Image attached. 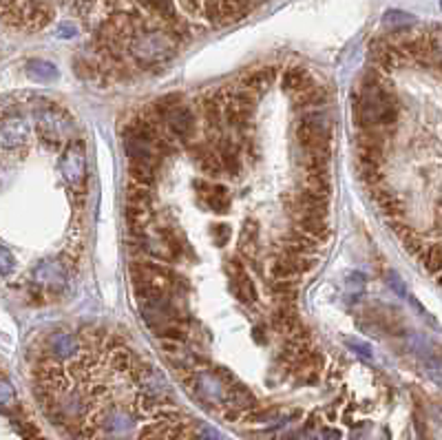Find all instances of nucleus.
<instances>
[{"mask_svg": "<svg viewBox=\"0 0 442 440\" xmlns=\"http://www.w3.org/2000/svg\"><path fill=\"white\" fill-rule=\"evenodd\" d=\"M296 230L303 232L305 237H310L312 241H325L328 239V219L323 217H296Z\"/></svg>", "mask_w": 442, "mask_h": 440, "instance_id": "obj_14", "label": "nucleus"}, {"mask_svg": "<svg viewBox=\"0 0 442 440\" xmlns=\"http://www.w3.org/2000/svg\"><path fill=\"white\" fill-rule=\"evenodd\" d=\"M385 22L392 24V29H394V33H396V31H407L411 18L405 16V14H398V11H392V14L385 16Z\"/></svg>", "mask_w": 442, "mask_h": 440, "instance_id": "obj_32", "label": "nucleus"}, {"mask_svg": "<svg viewBox=\"0 0 442 440\" xmlns=\"http://www.w3.org/2000/svg\"><path fill=\"white\" fill-rule=\"evenodd\" d=\"M252 111H254V109L243 107V105H237V102H232V100L226 102V109H221V113H224V120H226L230 126H237V128H243L245 124L250 122Z\"/></svg>", "mask_w": 442, "mask_h": 440, "instance_id": "obj_20", "label": "nucleus"}, {"mask_svg": "<svg viewBox=\"0 0 442 440\" xmlns=\"http://www.w3.org/2000/svg\"><path fill=\"white\" fill-rule=\"evenodd\" d=\"M305 188H307V190L323 192V195H330V192H332L330 175H328V173H307Z\"/></svg>", "mask_w": 442, "mask_h": 440, "instance_id": "obj_29", "label": "nucleus"}, {"mask_svg": "<svg viewBox=\"0 0 442 440\" xmlns=\"http://www.w3.org/2000/svg\"><path fill=\"white\" fill-rule=\"evenodd\" d=\"M400 105L394 86L379 69H369L363 75V84L356 98L354 120L363 131L367 128H392L398 120Z\"/></svg>", "mask_w": 442, "mask_h": 440, "instance_id": "obj_1", "label": "nucleus"}, {"mask_svg": "<svg viewBox=\"0 0 442 440\" xmlns=\"http://www.w3.org/2000/svg\"><path fill=\"white\" fill-rule=\"evenodd\" d=\"M36 122H38V133L47 142V144L56 146L62 142V128H64V113L60 107L49 105V109H36Z\"/></svg>", "mask_w": 442, "mask_h": 440, "instance_id": "obj_5", "label": "nucleus"}, {"mask_svg": "<svg viewBox=\"0 0 442 440\" xmlns=\"http://www.w3.org/2000/svg\"><path fill=\"white\" fill-rule=\"evenodd\" d=\"M139 5H144V9H148L151 14L160 16L164 20V24L177 20V11H175V3L173 0H139Z\"/></svg>", "mask_w": 442, "mask_h": 440, "instance_id": "obj_21", "label": "nucleus"}, {"mask_svg": "<svg viewBox=\"0 0 442 440\" xmlns=\"http://www.w3.org/2000/svg\"><path fill=\"white\" fill-rule=\"evenodd\" d=\"M195 190L199 192V197L211 211L224 215L230 211V195L226 186L221 184H208V182H195Z\"/></svg>", "mask_w": 442, "mask_h": 440, "instance_id": "obj_10", "label": "nucleus"}, {"mask_svg": "<svg viewBox=\"0 0 442 440\" xmlns=\"http://www.w3.org/2000/svg\"><path fill=\"white\" fill-rule=\"evenodd\" d=\"M60 173H62L64 179H67V184L73 190H84L86 188L89 168H86L84 142L75 139V142H71V144H67V149H64L62 158H60Z\"/></svg>", "mask_w": 442, "mask_h": 440, "instance_id": "obj_3", "label": "nucleus"}, {"mask_svg": "<svg viewBox=\"0 0 442 440\" xmlns=\"http://www.w3.org/2000/svg\"><path fill=\"white\" fill-rule=\"evenodd\" d=\"M228 270H230V277H232L230 286H232V292H235L237 299L243 301V303H254L257 301V288H254L252 279L248 277V273L243 270L239 259H230Z\"/></svg>", "mask_w": 442, "mask_h": 440, "instance_id": "obj_8", "label": "nucleus"}, {"mask_svg": "<svg viewBox=\"0 0 442 440\" xmlns=\"http://www.w3.org/2000/svg\"><path fill=\"white\" fill-rule=\"evenodd\" d=\"M275 75H277V69L275 67H261V69H254L250 73H245L243 75V80H241V86L243 89H248V91H252L254 96L257 93H261L266 86L272 84V80H275Z\"/></svg>", "mask_w": 442, "mask_h": 440, "instance_id": "obj_15", "label": "nucleus"}, {"mask_svg": "<svg viewBox=\"0 0 442 440\" xmlns=\"http://www.w3.org/2000/svg\"><path fill=\"white\" fill-rule=\"evenodd\" d=\"M168 131H171L177 139H188L195 133V113L186 105H177L166 113L164 118Z\"/></svg>", "mask_w": 442, "mask_h": 440, "instance_id": "obj_7", "label": "nucleus"}, {"mask_svg": "<svg viewBox=\"0 0 442 440\" xmlns=\"http://www.w3.org/2000/svg\"><path fill=\"white\" fill-rule=\"evenodd\" d=\"M24 137H27V124L20 118L18 113L5 115L0 120V144L7 149H14L18 144H22Z\"/></svg>", "mask_w": 442, "mask_h": 440, "instance_id": "obj_11", "label": "nucleus"}, {"mask_svg": "<svg viewBox=\"0 0 442 440\" xmlns=\"http://www.w3.org/2000/svg\"><path fill=\"white\" fill-rule=\"evenodd\" d=\"M201 11L208 22L221 24V0H201Z\"/></svg>", "mask_w": 442, "mask_h": 440, "instance_id": "obj_31", "label": "nucleus"}, {"mask_svg": "<svg viewBox=\"0 0 442 440\" xmlns=\"http://www.w3.org/2000/svg\"><path fill=\"white\" fill-rule=\"evenodd\" d=\"M325 440H341V436H339V432H325V436H323Z\"/></svg>", "mask_w": 442, "mask_h": 440, "instance_id": "obj_39", "label": "nucleus"}, {"mask_svg": "<svg viewBox=\"0 0 442 440\" xmlns=\"http://www.w3.org/2000/svg\"><path fill=\"white\" fill-rule=\"evenodd\" d=\"M14 403H16V394L11 390V385L7 381H0V409H7Z\"/></svg>", "mask_w": 442, "mask_h": 440, "instance_id": "obj_35", "label": "nucleus"}, {"mask_svg": "<svg viewBox=\"0 0 442 440\" xmlns=\"http://www.w3.org/2000/svg\"><path fill=\"white\" fill-rule=\"evenodd\" d=\"M420 255H422V264H425V268L438 279V273H440V243L436 241L434 245H427V248H425Z\"/></svg>", "mask_w": 442, "mask_h": 440, "instance_id": "obj_28", "label": "nucleus"}, {"mask_svg": "<svg viewBox=\"0 0 442 440\" xmlns=\"http://www.w3.org/2000/svg\"><path fill=\"white\" fill-rule=\"evenodd\" d=\"M179 3L188 11V14H197V11L201 9V0H179Z\"/></svg>", "mask_w": 442, "mask_h": 440, "instance_id": "obj_38", "label": "nucleus"}, {"mask_svg": "<svg viewBox=\"0 0 442 440\" xmlns=\"http://www.w3.org/2000/svg\"><path fill=\"white\" fill-rule=\"evenodd\" d=\"M24 14V27L27 29H45L54 20V5L49 0H27L22 5Z\"/></svg>", "mask_w": 442, "mask_h": 440, "instance_id": "obj_9", "label": "nucleus"}, {"mask_svg": "<svg viewBox=\"0 0 442 440\" xmlns=\"http://www.w3.org/2000/svg\"><path fill=\"white\" fill-rule=\"evenodd\" d=\"M402 241H405V248H407V252H411V255H420L427 245H425V241L418 237V235H413V232H407L405 237H402Z\"/></svg>", "mask_w": 442, "mask_h": 440, "instance_id": "obj_33", "label": "nucleus"}, {"mask_svg": "<svg viewBox=\"0 0 442 440\" xmlns=\"http://www.w3.org/2000/svg\"><path fill=\"white\" fill-rule=\"evenodd\" d=\"M16 266V259L11 255L3 243H0V275H9Z\"/></svg>", "mask_w": 442, "mask_h": 440, "instance_id": "obj_34", "label": "nucleus"}, {"mask_svg": "<svg viewBox=\"0 0 442 440\" xmlns=\"http://www.w3.org/2000/svg\"><path fill=\"white\" fill-rule=\"evenodd\" d=\"M312 82V75L307 69L303 67H290V69H285L283 77H281V86H283V91H290L292 96L298 93V91H303L305 86H310Z\"/></svg>", "mask_w": 442, "mask_h": 440, "instance_id": "obj_17", "label": "nucleus"}, {"mask_svg": "<svg viewBox=\"0 0 442 440\" xmlns=\"http://www.w3.org/2000/svg\"><path fill=\"white\" fill-rule=\"evenodd\" d=\"M372 195L376 197V204L381 206V211L392 219V222L394 219H400L402 213H405V204H402V199L387 186H383V184L372 186Z\"/></svg>", "mask_w": 442, "mask_h": 440, "instance_id": "obj_12", "label": "nucleus"}, {"mask_svg": "<svg viewBox=\"0 0 442 440\" xmlns=\"http://www.w3.org/2000/svg\"><path fill=\"white\" fill-rule=\"evenodd\" d=\"M131 279L133 283H151V286L166 290L173 286L175 275L173 270H168L158 264H146V261H133L131 264Z\"/></svg>", "mask_w": 442, "mask_h": 440, "instance_id": "obj_6", "label": "nucleus"}, {"mask_svg": "<svg viewBox=\"0 0 442 440\" xmlns=\"http://www.w3.org/2000/svg\"><path fill=\"white\" fill-rule=\"evenodd\" d=\"M197 162H199V166H201V171H204L206 175H211V177H217L221 171H224V168H221L219 158L215 155V151H206Z\"/></svg>", "mask_w": 442, "mask_h": 440, "instance_id": "obj_30", "label": "nucleus"}, {"mask_svg": "<svg viewBox=\"0 0 442 440\" xmlns=\"http://www.w3.org/2000/svg\"><path fill=\"white\" fill-rule=\"evenodd\" d=\"M49 349L54 352V356H73L75 352V341H73V336H67V334H56V336H51V341H49Z\"/></svg>", "mask_w": 442, "mask_h": 440, "instance_id": "obj_26", "label": "nucleus"}, {"mask_svg": "<svg viewBox=\"0 0 442 440\" xmlns=\"http://www.w3.org/2000/svg\"><path fill=\"white\" fill-rule=\"evenodd\" d=\"M175 47L177 45L164 29H155L148 27V24L135 36H131V40H128V51H131V56L142 67H151V64H158L166 58H171L175 54Z\"/></svg>", "mask_w": 442, "mask_h": 440, "instance_id": "obj_2", "label": "nucleus"}, {"mask_svg": "<svg viewBox=\"0 0 442 440\" xmlns=\"http://www.w3.org/2000/svg\"><path fill=\"white\" fill-rule=\"evenodd\" d=\"M325 100H328V91H325L323 86H319L317 82L305 86L303 91L294 93L296 107H303V109H317V107L325 105Z\"/></svg>", "mask_w": 442, "mask_h": 440, "instance_id": "obj_18", "label": "nucleus"}, {"mask_svg": "<svg viewBox=\"0 0 442 440\" xmlns=\"http://www.w3.org/2000/svg\"><path fill=\"white\" fill-rule=\"evenodd\" d=\"M347 345L354 349V352H358V354H363L365 358H369L372 356V349H369V345H365V343H354V341H347Z\"/></svg>", "mask_w": 442, "mask_h": 440, "instance_id": "obj_37", "label": "nucleus"}, {"mask_svg": "<svg viewBox=\"0 0 442 440\" xmlns=\"http://www.w3.org/2000/svg\"><path fill=\"white\" fill-rule=\"evenodd\" d=\"M239 248L245 255H257L259 248V232H257V224L254 222H245L243 232H241V239H239Z\"/></svg>", "mask_w": 442, "mask_h": 440, "instance_id": "obj_27", "label": "nucleus"}, {"mask_svg": "<svg viewBox=\"0 0 442 440\" xmlns=\"http://www.w3.org/2000/svg\"><path fill=\"white\" fill-rule=\"evenodd\" d=\"M201 109H204L206 124L211 128H215V131H219L221 122H224V113H221V107H219V96H208L201 102Z\"/></svg>", "mask_w": 442, "mask_h": 440, "instance_id": "obj_24", "label": "nucleus"}, {"mask_svg": "<svg viewBox=\"0 0 442 440\" xmlns=\"http://www.w3.org/2000/svg\"><path fill=\"white\" fill-rule=\"evenodd\" d=\"M96 432L104 440H131L137 432V416L126 409H111L96 423Z\"/></svg>", "mask_w": 442, "mask_h": 440, "instance_id": "obj_4", "label": "nucleus"}, {"mask_svg": "<svg viewBox=\"0 0 442 440\" xmlns=\"http://www.w3.org/2000/svg\"><path fill=\"white\" fill-rule=\"evenodd\" d=\"M33 279L40 283V286H49V288H60L64 283V277L60 273V268L54 261H43L40 266H36L33 270Z\"/></svg>", "mask_w": 442, "mask_h": 440, "instance_id": "obj_19", "label": "nucleus"}, {"mask_svg": "<svg viewBox=\"0 0 442 440\" xmlns=\"http://www.w3.org/2000/svg\"><path fill=\"white\" fill-rule=\"evenodd\" d=\"M230 235H232V228L228 224H215L213 226V237H215L217 245H226Z\"/></svg>", "mask_w": 442, "mask_h": 440, "instance_id": "obj_36", "label": "nucleus"}, {"mask_svg": "<svg viewBox=\"0 0 442 440\" xmlns=\"http://www.w3.org/2000/svg\"><path fill=\"white\" fill-rule=\"evenodd\" d=\"M128 173H131V179L139 186L151 188L155 184V175H158V168L144 164V162H128Z\"/></svg>", "mask_w": 442, "mask_h": 440, "instance_id": "obj_22", "label": "nucleus"}, {"mask_svg": "<svg viewBox=\"0 0 442 440\" xmlns=\"http://www.w3.org/2000/svg\"><path fill=\"white\" fill-rule=\"evenodd\" d=\"M217 158L221 162V168H226L230 175H239L241 173V155H239V146L230 139H221L217 144Z\"/></svg>", "mask_w": 442, "mask_h": 440, "instance_id": "obj_13", "label": "nucleus"}, {"mask_svg": "<svg viewBox=\"0 0 442 440\" xmlns=\"http://www.w3.org/2000/svg\"><path fill=\"white\" fill-rule=\"evenodd\" d=\"M124 215H126L128 226L133 230H139V228H144V224L151 219V208L148 206H142V204H126Z\"/></svg>", "mask_w": 442, "mask_h": 440, "instance_id": "obj_25", "label": "nucleus"}, {"mask_svg": "<svg viewBox=\"0 0 442 440\" xmlns=\"http://www.w3.org/2000/svg\"><path fill=\"white\" fill-rule=\"evenodd\" d=\"M254 0H221V24L245 18L252 11Z\"/></svg>", "mask_w": 442, "mask_h": 440, "instance_id": "obj_16", "label": "nucleus"}, {"mask_svg": "<svg viewBox=\"0 0 442 440\" xmlns=\"http://www.w3.org/2000/svg\"><path fill=\"white\" fill-rule=\"evenodd\" d=\"M27 73L38 82H54L58 77V69L47 60H29L27 62Z\"/></svg>", "mask_w": 442, "mask_h": 440, "instance_id": "obj_23", "label": "nucleus"}]
</instances>
